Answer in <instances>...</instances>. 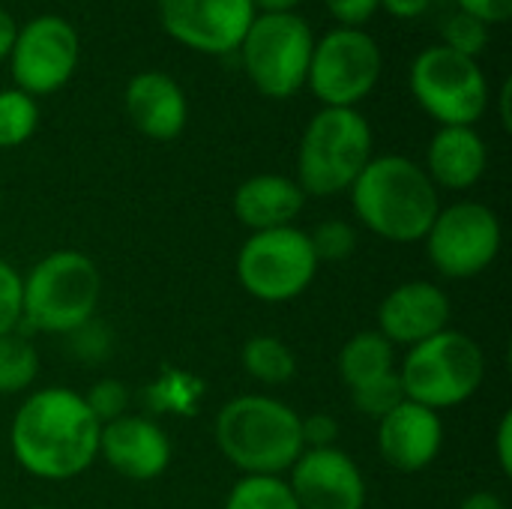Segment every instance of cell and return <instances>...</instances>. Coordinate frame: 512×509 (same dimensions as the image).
Instances as JSON below:
<instances>
[{
    "label": "cell",
    "mask_w": 512,
    "mask_h": 509,
    "mask_svg": "<svg viewBox=\"0 0 512 509\" xmlns=\"http://www.w3.org/2000/svg\"><path fill=\"white\" fill-rule=\"evenodd\" d=\"M444 450V420L417 402H399L378 420V453L399 474H420Z\"/></svg>",
    "instance_id": "cell-17"
},
{
    "label": "cell",
    "mask_w": 512,
    "mask_h": 509,
    "mask_svg": "<svg viewBox=\"0 0 512 509\" xmlns=\"http://www.w3.org/2000/svg\"><path fill=\"white\" fill-rule=\"evenodd\" d=\"M27 509H57V507H27Z\"/></svg>",
    "instance_id": "cell-40"
},
{
    "label": "cell",
    "mask_w": 512,
    "mask_h": 509,
    "mask_svg": "<svg viewBox=\"0 0 512 509\" xmlns=\"http://www.w3.org/2000/svg\"><path fill=\"white\" fill-rule=\"evenodd\" d=\"M102 300V273L78 249H57L21 276V327L72 336L93 321Z\"/></svg>",
    "instance_id": "cell-4"
},
{
    "label": "cell",
    "mask_w": 512,
    "mask_h": 509,
    "mask_svg": "<svg viewBox=\"0 0 512 509\" xmlns=\"http://www.w3.org/2000/svg\"><path fill=\"white\" fill-rule=\"evenodd\" d=\"M408 81L417 105L441 126H474L489 108V81L480 63L444 45L420 51Z\"/></svg>",
    "instance_id": "cell-9"
},
{
    "label": "cell",
    "mask_w": 512,
    "mask_h": 509,
    "mask_svg": "<svg viewBox=\"0 0 512 509\" xmlns=\"http://www.w3.org/2000/svg\"><path fill=\"white\" fill-rule=\"evenodd\" d=\"M81 396H84L90 414L99 420V426H108V423L129 414V399L132 396H129V387L123 381H117V378H102Z\"/></svg>",
    "instance_id": "cell-29"
},
{
    "label": "cell",
    "mask_w": 512,
    "mask_h": 509,
    "mask_svg": "<svg viewBox=\"0 0 512 509\" xmlns=\"http://www.w3.org/2000/svg\"><path fill=\"white\" fill-rule=\"evenodd\" d=\"M351 402L354 408L369 417V420H381L384 414H390L399 402H405V393H402V384H399V372L375 381V384H366L360 390H351Z\"/></svg>",
    "instance_id": "cell-28"
},
{
    "label": "cell",
    "mask_w": 512,
    "mask_h": 509,
    "mask_svg": "<svg viewBox=\"0 0 512 509\" xmlns=\"http://www.w3.org/2000/svg\"><path fill=\"white\" fill-rule=\"evenodd\" d=\"M486 369L480 342L447 327L438 336L408 348L396 372L408 402L441 414L471 402L486 381Z\"/></svg>",
    "instance_id": "cell-6"
},
{
    "label": "cell",
    "mask_w": 512,
    "mask_h": 509,
    "mask_svg": "<svg viewBox=\"0 0 512 509\" xmlns=\"http://www.w3.org/2000/svg\"><path fill=\"white\" fill-rule=\"evenodd\" d=\"M327 12L339 21V27H363L375 12H378V0H324Z\"/></svg>",
    "instance_id": "cell-32"
},
{
    "label": "cell",
    "mask_w": 512,
    "mask_h": 509,
    "mask_svg": "<svg viewBox=\"0 0 512 509\" xmlns=\"http://www.w3.org/2000/svg\"><path fill=\"white\" fill-rule=\"evenodd\" d=\"M171 456H174V447H171L168 432L150 417L126 414L102 426L99 459H105V465L129 483L159 480L168 471Z\"/></svg>",
    "instance_id": "cell-16"
},
{
    "label": "cell",
    "mask_w": 512,
    "mask_h": 509,
    "mask_svg": "<svg viewBox=\"0 0 512 509\" xmlns=\"http://www.w3.org/2000/svg\"><path fill=\"white\" fill-rule=\"evenodd\" d=\"M423 243L429 264L444 279H474L498 261L504 228L489 204L456 201L441 207Z\"/></svg>",
    "instance_id": "cell-10"
},
{
    "label": "cell",
    "mask_w": 512,
    "mask_h": 509,
    "mask_svg": "<svg viewBox=\"0 0 512 509\" xmlns=\"http://www.w3.org/2000/svg\"><path fill=\"white\" fill-rule=\"evenodd\" d=\"M312 48V27L297 12H258L237 51L261 96L291 99L306 87Z\"/></svg>",
    "instance_id": "cell-8"
},
{
    "label": "cell",
    "mask_w": 512,
    "mask_h": 509,
    "mask_svg": "<svg viewBox=\"0 0 512 509\" xmlns=\"http://www.w3.org/2000/svg\"><path fill=\"white\" fill-rule=\"evenodd\" d=\"M456 3H459V12L474 15L486 27L504 24V21H510L512 15V0H456Z\"/></svg>",
    "instance_id": "cell-33"
},
{
    "label": "cell",
    "mask_w": 512,
    "mask_h": 509,
    "mask_svg": "<svg viewBox=\"0 0 512 509\" xmlns=\"http://www.w3.org/2000/svg\"><path fill=\"white\" fill-rule=\"evenodd\" d=\"M309 240H312V249L321 264L324 261L336 264L357 252V228L345 219H327V222L315 225L309 231Z\"/></svg>",
    "instance_id": "cell-26"
},
{
    "label": "cell",
    "mask_w": 512,
    "mask_h": 509,
    "mask_svg": "<svg viewBox=\"0 0 512 509\" xmlns=\"http://www.w3.org/2000/svg\"><path fill=\"white\" fill-rule=\"evenodd\" d=\"M372 126L357 108H321L297 147V183L306 198H336L372 159Z\"/></svg>",
    "instance_id": "cell-5"
},
{
    "label": "cell",
    "mask_w": 512,
    "mask_h": 509,
    "mask_svg": "<svg viewBox=\"0 0 512 509\" xmlns=\"http://www.w3.org/2000/svg\"><path fill=\"white\" fill-rule=\"evenodd\" d=\"M39 378V351L27 333L12 330L0 336V396H21Z\"/></svg>",
    "instance_id": "cell-23"
},
{
    "label": "cell",
    "mask_w": 512,
    "mask_h": 509,
    "mask_svg": "<svg viewBox=\"0 0 512 509\" xmlns=\"http://www.w3.org/2000/svg\"><path fill=\"white\" fill-rule=\"evenodd\" d=\"M459 509H510L507 507V501L498 495V492H489V489H483V492H474V495H468Z\"/></svg>",
    "instance_id": "cell-36"
},
{
    "label": "cell",
    "mask_w": 512,
    "mask_h": 509,
    "mask_svg": "<svg viewBox=\"0 0 512 509\" xmlns=\"http://www.w3.org/2000/svg\"><path fill=\"white\" fill-rule=\"evenodd\" d=\"M234 216L252 234L288 228L306 207V192L288 174H255L234 192Z\"/></svg>",
    "instance_id": "cell-20"
},
{
    "label": "cell",
    "mask_w": 512,
    "mask_h": 509,
    "mask_svg": "<svg viewBox=\"0 0 512 509\" xmlns=\"http://www.w3.org/2000/svg\"><path fill=\"white\" fill-rule=\"evenodd\" d=\"M102 426L72 387L33 390L9 423V450L18 468L45 483L81 477L99 459Z\"/></svg>",
    "instance_id": "cell-1"
},
{
    "label": "cell",
    "mask_w": 512,
    "mask_h": 509,
    "mask_svg": "<svg viewBox=\"0 0 512 509\" xmlns=\"http://www.w3.org/2000/svg\"><path fill=\"white\" fill-rule=\"evenodd\" d=\"M39 126V105L18 87L0 90V150L21 147Z\"/></svg>",
    "instance_id": "cell-25"
},
{
    "label": "cell",
    "mask_w": 512,
    "mask_h": 509,
    "mask_svg": "<svg viewBox=\"0 0 512 509\" xmlns=\"http://www.w3.org/2000/svg\"><path fill=\"white\" fill-rule=\"evenodd\" d=\"M399 369L396 348L378 333V330H360L354 333L336 357V372L342 384L351 390H360L366 384H375Z\"/></svg>",
    "instance_id": "cell-21"
},
{
    "label": "cell",
    "mask_w": 512,
    "mask_h": 509,
    "mask_svg": "<svg viewBox=\"0 0 512 509\" xmlns=\"http://www.w3.org/2000/svg\"><path fill=\"white\" fill-rule=\"evenodd\" d=\"M381 48L357 27H336L315 42L306 87L324 108H354L381 78Z\"/></svg>",
    "instance_id": "cell-11"
},
{
    "label": "cell",
    "mask_w": 512,
    "mask_h": 509,
    "mask_svg": "<svg viewBox=\"0 0 512 509\" xmlns=\"http://www.w3.org/2000/svg\"><path fill=\"white\" fill-rule=\"evenodd\" d=\"M336 438H339V420L333 414L303 417V444H306V450L336 447Z\"/></svg>",
    "instance_id": "cell-31"
},
{
    "label": "cell",
    "mask_w": 512,
    "mask_h": 509,
    "mask_svg": "<svg viewBox=\"0 0 512 509\" xmlns=\"http://www.w3.org/2000/svg\"><path fill=\"white\" fill-rule=\"evenodd\" d=\"M213 441L243 477H285L306 450L303 414L270 393H243L216 411Z\"/></svg>",
    "instance_id": "cell-2"
},
{
    "label": "cell",
    "mask_w": 512,
    "mask_h": 509,
    "mask_svg": "<svg viewBox=\"0 0 512 509\" xmlns=\"http://www.w3.org/2000/svg\"><path fill=\"white\" fill-rule=\"evenodd\" d=\"M354 216L387 243H420L441 213V192L408 156H372L348 189Z\"/></svg>",
    "instance_id": "cell-3"
},
{
    "label": "cell",
    "mask_w": 512,
    "mask_h": 509,
    "mask_svg": "<svg viewBox=\"0 0 512 509\" xmlns=\"http://www.w3.org/2000/svg\"><path fill=\"white\" fill-rule=\"evenodd\" d=\"M441 45L456 51V54L477 60L483 54V48L489 45V27L468 12H456L444 21V42Z\"/></svg>",
    "instance_id": "cell-27"
},
{
    "label": "cell",
    "mask_w": 512,
    "mask_h": 509,
    "mask_svg": "<svg viewBox=\"0 0 512 509\" xmlns=\"http://www.w3.org/2000/svg\"><path fill=\"white\" fill-rule=\"evenodd\" d=\"M453 303L438 282L411 279L396 285L378 306V333L393 348H414L450 327Z\"/></svg>",
    "instance_id": "cell-15"
},
{
    "label": "cell",
    "mask_w": 512,
    "mask_h": 509,
    "mask_svg": "<svg viewBox=\"0 0 512 509\" xmlns=\"http://www.w3.org/2000/svg\"><path fill=\"white\" fill-rule=\"evenodd\" d=\"M489 168V147L474 126H441L426 150V174L441 189H474Z\"/></svg>",
    "instance_id": "cell-19"
},
{
    "label": "cell",
    "mask_w": 512,
    "mask_h": 509,
    "mask_svg": "<svg viewBox=\"0 0 512 509\" xmlns=\"http://www.w3.org/2000/svg\"><path fill=\"white\" fill-rule=\"evenodd\" d=\"M15 36H18V24H15V18L0 6V60L9 57V51H12V45H15Z\"/></svg>",
    "instance_id": "cell-37"
},
{
    "label": "cell",
    "mask_w": 512,
    "mask_h": 509,
    "mask_svg": "<svg viewBox=\"0 0 512 509\" xmlns=\"http://www.w3.org/2000/svg\"><path fill=\"white\" fill-rule=\"evenodd\" d=\"M123 102L132 126L150 141H174L186 129V93L168 72L150 69L132 75Z\"/></svg>",
    "instance_id": "cell-18"
},
{
    "label": "cell",
    "mask_w": 512,
    "mask_h": 509,
    "mask_svg": "<svg viewBox=\"0 0 512 509\" xmlns=\"http://www.w3.org/2000/svg\"><path fill=\"white\" fill-rule=\"evenodd\" d=\"M21 327V273L0 258V336Z\"/></svg>",
    "instance_id": "cell-30"
},
{
    "label": "cell",
    "mask_w": 512,
    "mask_h": 509,
    "mask_svg": "<svg viewBox=\"0 0 512 509\" xmlns=\"http://www.w3.org/2000/svg\"><path fill=\"white\" fill-rule=\"evenodd\" d=\"M162 30L201 54H231L240 48L252 18L249 0H156Z\"/></svg>",
    "instance_id": "cell-13"
},
{
    "label": "cell",
    "mask_w": 512,
    "mask_h": 509,
    "mask_svg": "<svg viewBox=\"0 0 512 509\" xmlns=\"http://www.w3.org/2000/svg\"><path fill=\"white\" fill-rule=\"evenodd\" d=\"M300 509H366L369 486L351 453L339 447L303 450L288 471Z\"/></svg>",
    "instance_id": "cell-14"
},
{
    "label": "cell",
    "mask_w": 512,
    "mask_h": 509,
    "mask_svg": "<svg viewBox=\"0 0 512 509\" xmlns=\"http://www.w3.org/2000/svg\"><path fill=\"white\" fill-rule=\"evenodd\" d=\"M393 18H402V21H411V18H420L429 12V6L435 0H378Z\"/></svg>",
    "instance_id": "cell-35"
},
{
    "label": "cell",
    "mask_w": 512,
    "mask_h": 509,
    "mask_svg": "<svg viewBox=\"0 0 512 509\" xmlns=\"http://www.w3.org/2000/svg\"><path fill=\"white\" fill-rule=\"evenodd\" d=\"M492 450H495V462H498V468H501V474L504 477H512V414H501V420H498V426H495V444H492Z\"/></svg>",
    "instance_id": "cell-34"
},
{
    "label": "cell",
    "mask_w": 512,
    "mask_h": 509,
    "mask_svg": "<svg viewBox=\"0 0 512 509\" xmlns=\"http://www.w3.org/2000/svg\"><path fill=\"white\" fill-rule=\"evenodd\" d=\"M318 270L321 261L312 249L309 231L297 225L249 234L234 264L240 288L252 300L270 306L303 297L312 288Z\"/></svg>",
    "instance_id": "cell-7"
},
{
    "label": "cell",
    "mask_w": 512,
    "mask_h": 509,
    "mask_svg": "<svg viewBox=\"0 0 512 509\" xmlns=\"http://www.w3.org/2000/svg\"><path fill=\"white\" fill-rule=\"evenodd\" d=\"M510 93H512V81H504V87H501V126H504L507 132H510V129H512Z\"/></svg>",
    "instance_id": "cell-39"
},
{
    "label": "cell",
    "mask_w": 512,
    "mask_h": 509,
    "mask_svg": "<svg viewBox=\"0 0 512 509\" xmlns=\"http://www.w3.org/2000/svg\"><path fill=\"white\" fill-rule=\"evenodd\" d=\"M240 363L243 372L264 387H285L297 375V354L291 351V345L267 333L246 339L240 351Z\"/></svg>",
    "instance_id": "cell-22"
},
{
    "label": "cell",
    "mask_w": 512,
    "mask_h": 509,
    "mask_svg": "<svg viewBox=\"0 0 512 509\" xmlns=\"http://www.w3.org/2000/svg\"><path fill=\"white\" fill-rule=\"evenodd\" d=\"M81 39L75 27L60 15H36L18 27L15 45L9 51V69L15 87L27 96H48L60 90L78 66Z\"/></svg>",
    "instance_id": "cell-12"
},
{
    "label": "cell",
    "mask_w": 512,
    "mask_h": 509,
    "mask_svg": "<svg viewBox=\"0 0 512 509\" xmlns=\"http://www.w3.org/2000/svg\"><path fill=\"white\" fill-rule=\"evenodd\" d=\"M255 12H294L303 0H249Z\"/></svg>",
    "instance_id": "cell-38"
},
{
    "label": "cell",
    "mask_w": 512,
    "mask_h": 509,
    "mask_svg": "<svg viewBox=\"0 0 512 509\" xmlns=\"http://www.w3.org/2000/svg\"><path fill=\"white\" fill-rule=\"evenodd\" d=\"M222 509H300L285 477H240Z\"/></svg>",
    "instance_id": "cell-24"
}]
</instances>
